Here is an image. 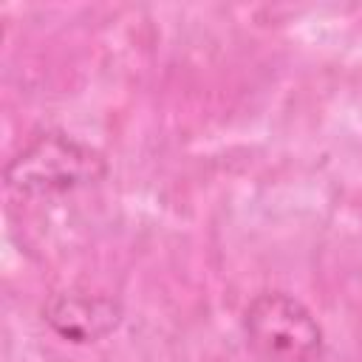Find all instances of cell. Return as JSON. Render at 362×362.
I'll return each mask as SVG.
<instances>
[{
    "label": "cell",
    "mask_w": 362,
    "mask_h": 362,
    "mask_svg": "<svg viewBox=\"0 0 362 362\" xmlns=\"http://www.w3.org/2000/svg\"><path fill=\"white\" fill-rule=\"evenodd\" d=\"M105 175V156L62 130L37 133L3 170L6 187L23 198L68 195L99 184Z\"/></svg>",
    "instance_id": "cell-1"
},
{
    "label": "cell",
    "mask_w": 362,
    "mask_h": 362,
    "mask_svg": "<svg viewBox=\"0 0 362 362\" xmlns=\"http://www.w3.org/2000/svg\"><path fill=\"white\" fill-rule=\"evenodd\" d=\"M243 337L260 362H317L325 334L311 308L288 291H260L243 311Z\"/></svg>",
    "instance_id": "cell-2"
},
{
    "label": "cell",
    "mask_w": 362,
    "mask_h": 362,
    "mask_svg": "<svg viewBox=\"0 0 362 362\" xmlns=\"http://www.w3.org/2000/svg\"><path fill=\"white\" fill-rule=\"evenodd\" d=\"M42 320L65 342L88 345L105 339L119 328L122 303L110 294H99L88 288H62L45 300Z\"/></svg>",
    "instance_id": "cell-3"
}]
</instances>
